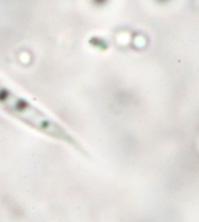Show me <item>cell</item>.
I'll use <instances>...</instances> for the list:
<instances>
[{"label": "cell", "instance_id": "cell-1", "mask_svg": "<svg viewBox=\"0 0 199 222\" xmlns=\"http://www.w3.org/2000/svg\"><path fill=\"white\" fill-rule=\"evenodd\" d=\"M0 104L11 116L26 127L50 138L67 144L81 153H87L78 139L63 125L27 99L3 86H0Z\"/></svg>", "mask_w": 199, "mask_h": 222}]
</instances>
